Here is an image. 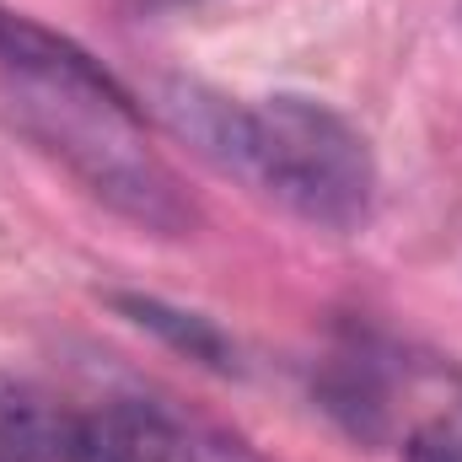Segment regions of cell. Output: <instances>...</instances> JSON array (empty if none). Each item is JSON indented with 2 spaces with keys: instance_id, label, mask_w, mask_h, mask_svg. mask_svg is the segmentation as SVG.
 I'll return each instance as SVG.
<instances>
[{
  "instance_id": "cell-1",
  "label": "cell",
  "mask_w": 462,
  "mask_h": 462,
  "mask_svg": "<svg viewBox=\"0 0 462 462\" xmlns=\"http://www.w3.org/2000/svg\"><path fill=\"white\" fill-rule=\"evenodd\" d=\"M167 118L205 156L258 183L301 221L349 231L371 210L376 167L365 140L312 97H263L253 108H236L199 87H178L167 92Z\"/></svg>"
},
{
  "instance_id": "cell-2",
  "label": "cell",
  "mask_w": 462,
  "mask_h": 462,
  "mask_svg": "<svg viewBox=\"0 0 462 462\" xmlns=\"http://www.w3.org/2000/svg\"><path fill=\"white\" fill-rule=\"evenodd\" d=\"M22 124L32 140H43L92 194H103L124 216H134L151 231H183L194 210L183 205L172 172L140 145L134 118L118 87H92V81H49L27 76L22 97Z\"/></svg>"
},
{
  "instance_id": "cell-3",
  "label": "cell",
  "mask_w": 462,
  "mask_h": 462,
  "mask_svg": "<svg viewBox=\"0 0 462 462\" xmlns=\"http://www.w3.org/2000/svg\"><path fill=\"white\" fill-rule=\"evenodd\" d=\"M76 462H194V447L162 409L118 398L81 414Z\"/></svg>"
},
{
  "instance_id": "cell-4",
  "label": "cell",
  "mask_w": 462,
  "mask_h": 462,
  "mask_svg": "<svg viewBox=\"0 0 462 462\" xmlns=\"http://www.w3.org/2000/svg\"><path fill=\"white\" fill-rule=\"evenodd\" d=\"M81 414L22 376H0V457L5 462H76Z\"/></svg>"
},
{
  "instance_id": "cell-5",
  "label": "cell",
  "mask_w": 462,
  "mask_h": 462,
  "mask_svg": "<svg viewBox=\"0 0 462 462\" xmlns=\"http://www.w3.org/2000/svg\"><path fill=\"white\" fill-rule=\"evenodd\" d=\"M118 307H124L140 328H151V334H162L172 349H183L189 360H205V365H216V371H231V365H236V349H231L205 318H194V312H172V307L140 301V296H118Z\"/></svg>"
},
{
  "instance_id": "cell-6",
  "label": "cell",
  "mask_w": 462,
  "mask_h": 462,
  "mask_svg": "<svg viewBox=\"0 0 462 462\" xmlns=\"http://www.w3.org/2000/svg\"><path fill=\"white\" fill-rule=\"evenodd\" d=\"M409 462H462V420H430L409 436Z\"/></svg>"
},
{
  "instance_id": "cell-7",
  "label": "cell",
  "mask_w": 462,
  "mask_h": 462,
  "mask_svg": "<svg viewBox=\"0 0 462 462\" xmlns=\"http://www.w3.org/2000/svg\"><path fill=\"white\" fill-rule=\"evenodd\" d=\"M216 462H253V457H242L236 447H216Z\"/></svg>"
},
{
  "instance_id": "cell-8",
  "label": "cell",
  "mask_w": 462,
  "mask_h": 462,
  "mask_svg": "<svg viewBox=\"0 0 462 462\" xmlns=\"http://www.w3.org/2000/svg\"><path fill=\"white\" fill-rule=\"evenodd\" d=\"M0 462H5V457H0Z\"/></svg>"
}]
</instances>
